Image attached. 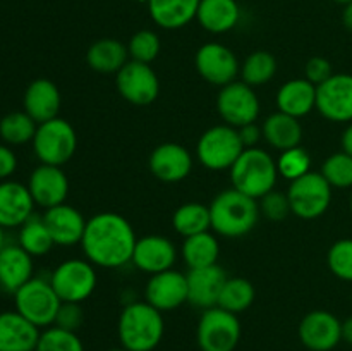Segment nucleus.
<instances>
[{
    "mask_svg": "<svg viewBox=\"0 0 352 351\" xmlns=\"http://www.w3.org/2000/svg\"><path fill=\"white\" fill-rule=\"evenodd\" d=\"M136 233L124 215L100 212L88 219L81 240L86 260L95 267L120 268L133 260Z\"/></svg>",
    "mask_w": 352,
    "mask_h": 351,
    "instance_id": "f257e3e1",
    "label": "nucleus"
},
{
    "mask_svg": "<svg viewBox=\"0 0 352 351\" xmlns=\"http://www.w3.org/2000/svg\"><path fill=\"white\" fill-rule=\"evenodd\" d=\"M164 315L148 301H133L124 306L117 334L120 346L127 351H153L164 339Z\"/></svg>",
    "mask_w": 352,
    "mask_h": 351,
    "instance_id": "f03ea898",
    "label": "nucleus"
},
{
    "mask_svg": "<svg viewBox=\"0 0 352 351\" xmlns=\"http://www.w3.org/2000/svg\"><path fill=\"white\" fill-rule=\"evenodd\" d=\"M212 229L223 237H243L254 229L260 219L258 200L229 188L210 203Z\"/></svg>",
    "mask_w": 352,
    "mask_h": 351,
    "instance_id": "7ed1b4c3",
    "label": "nucleus"
},
{
    "mask_svg": "<svg viewBox=\"0 0 352 351\" xmlns=\"http://www.w3.org/2000/svg\"><path fill=\"white\" fill-rule=\"evenodd\" d=\"M278 179L277 160L263 148H244L230 167L232 188L254 200L275 189Z\"/></svg>",
    "mask_w": 352,
    "mask_h": 351,
    "instance_id": "20e7f679",
    "label": "nucleus"
},
{
    "mask_svg": "<svg viewBox=\"0 0 352 351\" xmlns=\"http://www.w3.org/2000/svg\"><path fill=\"white\" fill-rule=\"evenodd\" d=\"M243 151L239 131L229 124L210 127L196 143V158L208 171H230Z\"/></svg>",
    "mask_w": 352,
    "mask_h": 351,
    "instance_id": "39448f33",
    "label": "nucleus"
},
{
    "mask_svg": "<svg viewBox=\"0 0 352 351\" xmlns=\"http://www.w3.org/2000/svg\"><path fill=\"white\" fill-rule=\"evenodd\" d=\"M76 148L78 134L69 120L55 117L38 124L36 134L33 138V150L41 164L62 167L74 157Z\"/></svg>",
    "mask_w": 352,
    "mask_h": 351,
    "instance_id": "423d86ee",
    "label": "nucleus"
},
{
    "mask_svg": "<svg viewBox=\"0 0 352 351\" xmlns=\"http://www.w3.org/2000/svg\"><path fill=\"white\" fill-rule=\"evenodd\" d=\"M16 312L30 320L36 327H50L55 323L62 301L50 281L31 277L24 286L14 292Z\"/></svg>",
    "mask_w": 352,
    "mask_h": 351,
    "instance_id": "0eeeda50",
    "label": "nucleus"
},
{
    "mask_svg": "<svg viewBox=\"0 0 352 351\" xmlns=\"http://www.w3.org/2000/svg\"><path fill=\"white\" fill-rule=\"evenodd\" d=\"M333 188L322 172L309 171L296 181H291L287 198L291 212L302 220H315L329 210L332 203Z\"/></svg>",
    "mask_w": 352,
    "mask_h": 351,
    "instance_id": "6e6552de",
    "label": "nucleus"
},
{
    "mask_svg": "<svg viewBox=\"0 0 352 351\" xmlns=\"http://www.w3.org/2000/svg\"><path fill=\"white\" fill-rule=\"evenodd\" d=\"M241 339V322L236 313L220 306L203 310L196 341L201 351H234Z\"/></svg>",
    "mask_w": 352,
    "mask_h": 351,
    "instance_id": "1a4fd4ad",
    "label": "nucleus"
},
{
    "mask_svg": "<svg viewBox=\"0 0 352 351\" xmlns=\"http://www.w3.org/2000/svg\"><path fill=\"white\" fill-rule=\"evenodd\" d=\"M50 282L60 301L82 303L95 292L98 275L89 260L69 258L55 267Z\"/></svg>",
    "mask_w": 352,
    "mask_h": 351,
    "instance_id": "9d476101",
    "label": "nucleus"
},
{
    "mask_svg": "<svg viewBox=\"0 0 352 351\" xmlns=\"http://www.w3.org/2000/svg\"><path fill=\"white\" fill-rule=\"evenodd\" d=\"M217 110L223 124L232 127H243L256 123L260 116V98L253 86L244 81H232L222 86L217 96Z\"/></svg>",
    "mask_w": 352,
    "mask_h": 351,
    "instance_id": "9b49d317",
    "label": "nucleus"
},
{
    "mask_svg": "<svg viewBox=\"0 0 352 351\" xmlns=\"http://www.w3.org/2000/svg\"><path fill=\"white\" fill-rule=\"evenodd\" d=\"M117 92L126 102L146 107L160 95V79L150 64L129 61L116 74Z\"/></svg>",
    "mask_w": 352,
    "mask_h": 351,
    "instance_id": "f8f14e48",
    "label": "nucleus"
},
{
    "mask_svg": "<svg viewBox=\"0 0 352 351\" xmlns=\"http://www.w3.org/2000/svg\"><path fill=\"white\" fill-rule=\"evenodd\" d=\"M196 71L206 83L215 86H226L236 81L241 72V64L236 54L227 45L219 41H208L201 45L195 57Z\"/></svg>",
    "mask_w": 352,
    "mask_h": 351,
    "instance_id": "ddd939ff",
    "label": "nucleus"
},
{
    "mask_svg": "<svg viewBox=\"0 0 352 351\" xmlns=\"http://www.w3.org/2000/svg\"><path fill=\"white\" fill-rule=\"evenodd\" d=\"M316 110L330 123H352V74L333 72L316 86Z\"/></svg>",
    "mask_w": 352,
    "mask_h": 351,
    "instance_id": "4468645a",
    "label": "nucleus"
},
{
    "mask_svg": "<svg viewBox=\"0 0 352 351\" xmlns=\"http://www.w3.org/2000/svg\"><path fill=\"white\" fill-rule=\"evenodd\" d=\"M298 332L309 351H332L342 341V322L329 310H313L302 317Z\"/></svg>",
    "mask_w": 352,
    "mask_h": 351,
    "instance_id": "2eb2a0df",
    "label": "nucleus"
},
{
    "mask_svg": "<svg viewBox=\"0 0 352 351\" xmlns=\"http://www.w3.org/2000/svg\"><path fill=\"white\" fill-rule=\"evenodd\" d=\"M188 275L175 268L150 275L144 288V301L150 303L157 310L170 312L188 303Z\"/></svg>",
    "mask_w": 352,
    "mask_h": 351,
    "instance_id": "dca6fc26",
    "label": "nucleus"
},
{
    "mask_svg": "<svg viewBox=\"0 0 352 351\" xmlns=\"http://www.w3.org/2000/svg\"><path fill=\"white\" fill-rule=\"evenodd\" d=\"M150 172L162 182H181L191 174L192 157L184 145L162 143L153 148L148 158Z\"/></svg>",
    "mask_w": 352,
    "mask_h": 351,
    "instance_id": "f3484780",
    "label": "nucleus"
},
{
    "mask_svg": "<svg viewBox=\"0 0 352 351\" xmlns=\"http://www.w3.org/2000/svg\"><path fill=\"white\" fill-rule=\"evenodd\" d=\"M28 189L34 203L45 210L65 203L69 195V179L62 167L40 164L30 176Z\"/></svg>",
    "mask_w": 352,
    "mask_h": 351,
    "instance_id": "a211bd4d",
    "label": "nucleus"
},
{
    "mask_svg": "<svg viewBox=\"0 0 352 351\" xmlns=\"http://www.w3.org/2000/svg\"><path fill=\"white\" fill-rule=\"evenodd\" d=\"M175 258H177V250L168 237L160 234H148L136 241L131 264H134V267L140 268L141 272L153 275L174 268Z\"/></svg>",
    "mask_w": 352,
    "mask_h": 351,
    "instance_id": "6ab92c4d",
    "label": "nucleus"
},
{
    "mask_svg": "<svg viewBox=\"0 0 352 351\" xmlns=\"http://www.w3.org/2000/svg\"><path fill=\"white\" fill-rule=\"evenodd\" d=\"M186 275H188L189 289L188 303L201 310H208L219 305L220 292L229 279L226 270L219 264L203 268H191Z\"/></svg>",
    "mask_w": 352,
    "mask_h": 351,
    "instance_id": "aec40b11",
    "label": "nucleus"
},
{
    "mask_svg": "<svg viewBox=\"0 0 352 351\" xmlns=\"http://www.w3.org/2000/svg\"><path fill=\"white\" fill-rule=\"evenodd\" d=\"M43 220L50 231L52 240L58 246H76L81 243L88 222L78 209L67 203L48 209Z\"/></svg>",
    "mask_w": 352,
    "mask_h": 351,
    "instance_id": "412c9836",
    "label": "nucleus"
},
{
    "mask_svg": "<svg viewBox=\"0 0 352 351\" xmlns=\"http://www.w3.org/2000/svg\"><path fill=\"white\" fill-rule=\"evenodd\" d=\"M34 200L28 186L17 181L0 182V226L21 227L33 215Z\"/></svg>",
    "mask_w": 352,
    "mask_h": 351,
    "instance_id": "4be33fe9",
    "label": "nucleus"
},
{
    "mask_svg": "<svg viewBox=\"0 0 352 351\" xmlns=\"http://www.w3.org/2000/svg\"><path fill=\"white\" fill-rule=\"evenodd\" d=\"M62 96L57 85L47 78L34 79L24 92V112L36 124L58 117Z\"/></svg>",
    "mask_w": 352,
    "mask_h": 351,
    "instance_id": "5701e85b",
    "label": "nucleus"
},
{
    "mask_svg": "<svg viewBox=\"0 0 352 351\" xmlns=\"http://www.w3.org/2000/svg\"><path fill=\"white\" fill-rule=\"evenodd\" d=\"M40 334L19 312L0 313V351H34Z\"/></svg>",
    "mask_w": 352,
    "mask_h": 351,
    "instance_id": "b1692460",
    "label": "nucleus"
},
{
    "mask_svg": "<svg viewBox=\"0 0 352 351\" xmlns=\"http://www.w3.org/2000/svg\"><path fill=\"white\" fill-rule=\"evenodd\" d=\"M33 277V257L19 244H6L0 251V288L16 292Z\"/></svg>",
    "mask_w": 352,
    "mask_h": 351,
    "instance_id": "393cba45",
    "label": "nucleus"
},
{
    "mask_svg": "<svg viewBox=\"0 0 352 351\" xmlns=\"http://www.w3.org/2000/svg\"><path fill=\"white\" fill-rule=\"evenodd\" d=\"M277 107L280 112L301 119L316 109V86L306 78L285 81L277 92Z\"/></svg>",
    "mask_w": 352,
    "mask_h": 351,
    "instance_id": "a878e982",
    "label": "nucleus"
},
{
    "mask_svg": "<svg viewBox=\"0 0 352 351\" xmlns=\"http://www.w3.org/2000/svg\"><path fill=\"white\" fill-rule=\"evenodd\" d=\"M241 19V7L237 0H201L196 21L212 34L232 31Z\"/></svg>",
    "mask_w": 352,
    "mask_h": 351,
    "instance_id": "bb28decb",
    "label": "nucleus"
},
{
    "mask_svg": "<svg viewBox=\"0 0 352 351\" xmlns=\"http://www.w3.org/2000/svg\"><path fill=\"white\" fill-rule=\"evenodd\" d=\"M201 0H148L150 17L164 30H181L196 19Z\"/></svg>",
    "mask_w": 352,
    "mask_h": 351,
    "instance_id": "cd10ccee",
    "label": "nucleus"
},
{
    "mask_svg": "<svg viewBox=\"0 0 352 351\" xmlns=\"http://www.w3.org/2000/svg\"><path fill=\"white\" fill-rule=\"evenodd\" d=\"M129 61L127 45L116 38L96 40L86 52V62L89 67L102 74H117Z\"/></svg>",
    "mask_w": 352,
    "mask_h": 351,
    "instance_id": "c85d7f7f",
    "label": "nucleus"
},
{
    "mask_svg": "<svg viewBox=\"0 0 352 351\" xmlns=\"http://www.w3.org/2000/svg\"><path fill=\"white\" fill-rule=\"evenodd\" d=\"M261 131H263L265 141L278 151H285L289 148L299 147L302 140L301 120L292 116H287V114L280 112V110L265 119Z\"/></svg>",
    "mask_w": 352,
    "mask_h": 351,
    "instance_id": "c756f323",
    "label": "nucleus"
},
{
    "mask_svg": "<svg viewBox=\"0 0 352 351\" xmlns=\"http://www.w3.org/2000/svg\"><path fill=\"white\" fill-rule=\"evenodd\" d=\"M181 253L189 270L191 268H203L210 267V265H217L220 255L219 240L210 231L184 237Z\"/></svg>",
    "mask_w": 352,
    "mask_h": 351,
    "instance_id": "7c9ffc66",
    "label": "nucleus"
},
{
    "mask_svg": "<svg viewBox=\"0 0 352 351\" xmlns=\"http://www.w3.org/2000/svg\"><path fill=\"white\" fill-rule=\"evenodd\" d=\"M172 226L184 237L206 233L212 227L210 206L199 202L182 203L181 206L175 209L174 215H172Z\"/></svg>",
    "mask_w": 352,
    "mask_h": 351,
    "instance_id": "2f4dec72",
    "label": "nucleus"
},
{
    "mask_svg": "<svg viewBox=\"0 0 352 351\" xmlns=\"http://www.w3.org/2000/svg\"><path fill=\"white\" fill-rule=\"evenodd\" d=\"M241 81L250 86H263L277 74V58L267 50H256L241 64Z\"/></svg>",
    "mask_w": 352,
    "mask_h": 351,
    "instance_id": "473e14b6",
    "label": "nucleus"
},
{
    "mask_svg": "<svg viewBox=\"0 0 352 351\" xmlns=\"http://www.w3.org/2000/svg\"><path fill=\"white\" fill-rule=\"evenodd\" d=\"M54 240L45 224L43 217L31 215L19 229V246L26 250L31 257L47 255L54 248Z\"/></svg>",
    "mask_w": 352,
    "mask_h": 351,
    "instance_id": "72a5a7b5",
    "label": "nucleus"
},
{
    "mask_svg": "<svg viewBox=\"0 0 352 351\" xmlns=\"http://www.w3.org/2000/svg\"><path fill=\"white\" fill-rule=\"evenodd\" d=\"M254 286L244 277H229L223 284L222 292H220L219 305L220 308L232 313L246 312L254 301Z\"/></svg>",
    "mask_w": 352,
    "mask_h": 351,
    "instance_id": "f704fd0d",
    "label": "nucleus"
},
{
    "mask_svg": "<svg viewBox=\"0 0 352 351\" xmlns=\"http://www.w3.org/2000/svg\"><path fill=\"white\" fill-rule=\"evenodd\" d=\"M38 124L26 112H10L0 120V138L9 145H24L33 141Z\"/></svg>",
    "mask_w": 352,
    "mask_h": 351,
    "instance_id": "c9c22d12",
    "label": "nucleus"
},
{
    "mask_svg": "<svg viewBox=\"0 0 352 351\" xmlns=\"http://www.w3.org/2000/svg\"><path fill=\"white\" fill-rule=\"evenodd\" d=\"M320 172L332 188L352 189V157L346 151H337L327 157Z\"/></svg>",
    "mask_w": 352,
    "mask_h": 351,
    "instance_id": "e433bc0d",
    "label": "nucleus"
},
{
    "mask_svg": "<svg viewBox=\"0 0 352 351\" xmlns=\"http://www.w3.org/2000/svg\"><path fill=\"white\" fill-rule=\"evenodd\" d=\"M34 351H85V346H82V341L79 339L78 332H71V330H64L54 326L40 334Z\"/></svg>",
    "mask_w": 352,
    "mask_h": 351,
    "instance_id": "4c0bfd02",
    "label": "nucleus"
},
{
    "mask_svg": "<svg viewBox=\"0 0 352 351\" xmlns=\"http://www.w3.org/2000/svg\"><path fill=\"white\" fill-rule=\"evenodd\" d=\"M277 169L278 176L287 181H296L311 171V157L301 145L289 148V150L280 151V157L277 158Z\"/></svg>",
    "mask_w": 352,
    "mask_h": 351,
    "instance_id": "58836bf2",
    "label": "nucleus"
},
{
    "mask_svg": "<svg viewBox=\"0 0 352 351\" xmlns=\"http://www.w3.org/2000/svg\"><path fill=\"white\" fill-rule=\"evenodd\" d=\"M162 50V41L155 31L141 30L131 36L127 43V52H129L131 61L143 62V64H151L158 57Z\"/></svg>",
    "mask_w": 352,
    "mask_h": 351,
    "instance_id": "ea45409f",
    "label": "nucleus"
},
{
    "mask_svg": "<svg viewBox=\"0 0 352 351\" xmlns=\"http://www.w3.org/2000/svg\"><path fill=\"white\" fill-rule=\"evenodd\" d=\"M327 265L337 279L352 282V237H342L330 246Z\"/></svg>",
    "mask_w": 352,
    "mask_h": 351,
    "instance_id": "a19ab883",
    "label": "nucleus"
},
{
    "mask_svg": "<svg viewBox=\"0 0 352 351\" xmlns=\"http://www.w3.org/2000/svg\"><path fill=\"white\" fill-rule=\"evenodd\" d=\"M258 205H260L261 215L272 222H282V220L287 219L289 213H292L287 193L277 191V189H272L270 193L261 196Z\"/></svg>",
    "mask_w": 352,
    "mask_h": 351,
    "instance_id": "79ce46f5",
    "label": "nucleus"
},
{
    "mask_svg": "<svg viewBox=\"0 0 352 351\" xmlns=\"http://www.w3.org/2000/svg\"><path fill=\"white\" fill-rule=\"evenodd\" d=\"M82 322H85V312L81 308V303L62 301L54 326L60 327L64 330H71V332H78L81 329Z\"/></svg>",
    "mask_w": 352,
    "mask_h": 351,
    "instance_id": "37998d69",
    "label": "nucleus"
},
{
    "mask_svg": "<svg viewBox=\"0 0 352 351\" xmlns=\"http://www.w3.org/2000/svg\"><path fill=\"white\" fill-rule=\"evenodd\" d=\"M330 76H333V69L329 58L311 57L306 62L305 78L308 79L309 83H313L315 86H320L322 83H325Z\"/></svg>",
    "mask_w": 352,
    "mask_h": 351,
    "instance_id": "c03bdc74",
    "label": "nucleus"
},
{
    "mask_svg": "<svg viewBox=\"0 0 352 351\" xmlns=\"http://www.w3.org/2000/svg\"><path fill=\"white\" fill-rule=\"evenodd\" d=\"M17 169V157L9 147L0 145V179H7Z\"/></svg>",
    "mask_w": 352,
    "mask_h": 351,
    "instance_id": "a18cd8bd",
    "label": "nucleus"
},
{
    "mask_svg": "<svg viewBox=\"0 0 352 351\" xmlns=\"http://www.w3.org/2000/svg\"><path fill=\"white\" fill-rule=\"evenodd\" d=\"M237 131H239V136H241V141H243L244 148L258 147L260 140L263 138V131H261V127H258L256 123L246 124V126L239 127Z\"/></svg>",
    "mask_w": 352,
    "mask_h": 351,
    "instance_id": "49530a36",
    "label": "nucleus"
},
{
    "mask_svg": "<svg viewBox=\"0 0 352 351\" xmlns=\"http://www.w3.org/2000/svg\"><path fill=\"white\" fill-rule=\"evenodd\" d=\"M340 145H342V151L349 153L352 157V123L347 124V127L344 129L342 138H340Z\"/></svg>",
    "mask_w": 352,
    "mask_h": 351,
    "instance_id": "de8ad7c7",
    "label": "nucleus"
},
{
    "mask_svg": "<svg viewBox=\"0 0 352 351\" xmlns=\"http://www.w3.org/2000/svg\"><path fill=\"white\" fill-rule=\"evenodd\" d=\"M342 341L352 346V315L342 322Z\"/></svg>",
    "mask_w": 352,
    "mask_h": 351,
    "instance_id": "09e8293b",
    "label": "nucleus"
},
{
    "mask_svg": "<svg viewBox=\"0 0 352 351\" xmlns=\"http://www.w3.org/2000/svg\"><path fill=\"white\" fill-rule=\"evenodd\" d=\"M342 23H344V26L347 28V30L352 31V2L347 3V6H344Z\"/></svg>",
    "mask_w": 352,
    "mask_h": 351,
    "instance_id": "8fccbe9b",
    "label": "nucleus"
},
{
    "mask_svg": "<svg viewBox=\"0 0 352 351\" xmlns=\"http://www.w3.org/2000/svg\"><path fill=\"white\" fill-rule=\"evenodd\" d=\"M3 246H6V236H3V227L0 226V251H2Z\"/></svg>",
    "mask_w": 352,
    "mask_h": 351,
    "instance_id": "3c124183",
    "label": "nucleus"
},
{
    "mask_svg": "<svg viewBox=\"0 0 352 351\" xmlns=\"http://www.w3.org/2000/svg\"><path fill=\"white\" fill-rule=\"evenodd\" d=\"M333 2H337V3H342V6H347V3H351L352 0H333Z\"/></svg>",
    "mask_w": 352,
    "mask_h": 351,
    "instance_id": "603ef678",
    "label": "nucleus"
},
{
    "mask_svg": "<svg viewBox=\"0 0 352 351\" xmlns=\"http://www.w3.org/2000/svg\"><path fill=\"white\" fill-rule=\"evenodd\" d=\"M109 351H127V350H126V348L120 346V348H112V350H109Z\"/></svg>",
    "mask_w": 352,
    "mask_h": 351,
    "instance_id": "864d4df0",
    "label": "nucleus"
},
{
    "mask_svg": "<svg viewBox=\"0 0 352 351\" xmlns=\"http://www.w3.org/2000/svg\"><path fill=\"white\" fill-rule=\"evenodd\" d=\"M349 206H351V212H352V191H351V200H349Z\"/></svg>",
    "mask_w": 352,
    "mask_h": 351,
    "instance_id": "5fc2aeb1",
    "label": "nucleus"
}]
</instances>
